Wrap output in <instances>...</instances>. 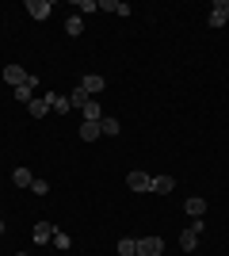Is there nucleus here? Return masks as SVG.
Listing matches in <instances>:
<instances>
[{
    "instance_id": "nucleus-1",
    "label": "nucleus",
    "mask_w": 229,
    "mask_h": 256,
    "mask_svg": "<svg viewBox=\"0 0 229 256\" xmlns=\"http://www.w3.org/2000/svg\"><path fill=\"white\" fill-rule=\"evenodd\" d=\"M203 230H207V222H203V218H191V226L180 234V248H184V252H191V248L199 245V234H203Z\"/></svg>"
},
{
    "instance_id": "nucleus-2",
    "label": "nucleus",
    "mask_w": 229,
    "mask_h": 256,
    "mask_svg": "<svg viewBox=\"0 0 229 256\" xmlns=\"http://www.w3.org/2000/svg\"><path fill=\"white\" fill-rule=\"evenodd\" d=\"M23 12H27L31 20H38V23H42L46 16L54 12V4H50V0H27V4H23Z\"/></svg>"
},
{
    "instance_id": "nucleus-3",
    "label": "nucleus",
    "mask_w": 229,
    "mask_h": 256,
    "mask_svg": "<svg viewBox=\"0 0 229 256\" xmlns=\"http://www.w3.org/2000/svg\"><path fill=\"white\" fill-rule=\"evenodd\" d=\"M126 188H130V192H153V176L149 172H130V176H126Z\"/></svg>"
},
{
    "instance_id": "nucleus-4",
    "label": "nucleus",
    "mask_w": 229,
    "mask_h": 256,
    "mask_svg": "<svg viewBox=\"0 0 229 256\" xmlns=\"http://www.w3.org/2000/svg\"><path fill=\"white\" fill-rule=\"evenodd\" d=\"M161 252H164L161 237H142V241H138V256H161Z\"/></svg>"
},
{
    "instance_id": "nucleus-5",
    "label": "nucleus",
    "mask_w": 229,
    "mask_h": 256,
    "mask_svg": "<svg viewBox=\"0 0 229 256\" xmlns=\"http://www.w3.org/2000/svg\"><path fill=\"white\" fill-rule=\"evenodd\" d=\"M4 80H8L11 88H19L31 80V73H23V65H4Z\"/></svg>"
},
{
    "instance_id": "nucleus-6",
    "label": "nucleus",
    "mask_w": 229,
    "mask_h": 256,
    "mask_svg": "<svg viewBox=\"0 0 229 256\" xmlns=\"http://www.w3.org/2000/svg\"><path fill=\"white\" fill-rule=\"evenodd\" d=\"M34 88H38V76H31L27 84H19V88H15V104H31V100H34Z\"/></svg>"
},
{
    "instance_id": "nucleus-7",
    "label": "nucleus",
    "mask_w": 229,
    "mask_h": 256,
    "mask_svg": "<svg viewBox=\"0 0 229 256\" xmlns=\"http://www.w3.org/2000/svg\"><path fill=\"white\" fill-rule=\"evenodd\" d=\"M184 210L191 214V218H203V214H207V199H203V195H191L184 203Z\"/></svg>"
},
{
    "instance_id": "nucleus-8",
    "label": "nucleus",
    "mask_w": 229,
    "mask_h": 256,
    "mask_svg": "<svg viewBox=\"0 0 229 256\" xmlns=\"http://www.w3.org/2000/svg\"><path fill=\"white\" fill-rule=\"evenodd\" d=\"M80 88H84L88 96H96V92H103V76H99V73H84V80H80Z\"/></svg>"
},
{
    "instance_id": "nucleus-9",
    "label": "nucleus",
    "mask_w": 229,
    "mask_h": 256,
    "mask_svg": "<svg viewBox=\"0 0 229 256\" xmlns=\"http://www.w3.org/2000/svg\"><path fill=\"white\" fill-rule=\"evenodd\" d=\"M99 12H115V16H130V4H126V0H103V4H99Z\"/></svg>"
},
{
    "instance_id": "nucleus-10",
    "label": "nucleus",
    "mask_w": 229,
    "mask_h": 256,
    "mask_svg": "<svg viewBox=\"0 0 229 256\" xmlns=\"http://www.w3.org/2000/svg\"><path fill=\"white\" fill-rule=\"evenodd\" d=\"M11 184H15V188H31V184H34L31 168H27V164H19V168L11 172Z\"/></svg>"
},
{
    "instance_id": "nucleus-11",
    "label": "nucleus",
    "mask_w": 229,
    "mask_h": 256,
    "mask_svg": "<svg viewBox=\"0 0 229 256\" xmlns=\"http://www.w3.org/2000/svg\"><path fill=\"white\" fill-rule=\"evenodd\" d=\"M46 104H50V111H57V115H65L69 107H73L69 96H54V92H46Z\"/></svg>"
},
{
    "instance_id": "nucleus-12",
    "label": "nucleus",
    "mask_w": 229,
    "mask_h": 256,
    "mask_svg": "<svg viewBox=\"0 0 229 256\" xmlns=\"http://www.w3.org/2000/svg\"><path fill=\"white\" fill-rule=\"evenodd\" d=\"M46 111H50V104H46V96H34L31 104H27V115H31V118H42Z\"/></svg>"
},
{
    "instance_id": "nucleus-13",
    "label": "nucleus",
    "mask_w": 229,
    "mask_h": 256,
    "mask_svg": "<svg viewBox=\"0 0 229 256\" xmlns=\"http://www.w3.org/2000/svg\"><path fill=\"white\" fill-rule=\"evenodd\" d=\"M46 241H54V226L38 222V226H34V245H46Z\"/></svg>"
},
{
    "instance_id": "nucleus-14",
    "label": "nucleus",
    "mask_w": 229,
    "mask_h": 256,
    "mask_svg": "<svg viewBox=\"0 0 229 256\" xmlns=\"http://www.w3.org/2000/svg\"><path fill=\"white\" fill-rule=\"evenodd\" d=\"M172 188H176L172 176H153V192H157V195H168Z\"/></svg>"
},
{
    "instance_id": "nucleus-15",
    "label": "nucleus",
    "mask_w": 229,
    "mask_h": 256,
    "mask_svg": "<svg viewBox=\"0 0 229 256\" xmlns=\"http://www.w3.org/2000/svg\"><path fill=\"white\" fill-rule=\"evenodd\" d=\"M80 138H84V142L103 138V134H99V122H88V118H84V122H80Z\"/></svg>"
},
{
    "instance_id": "nucleus-16",
    "label": "nucleus",
    "mask_w": 229,
    "mask_h": 256,
    "mask_svg": "<svg viewBox=\"0 0 229 256\" xmlns=\"http://www.w3.org/2000/svg\"><path fill=\"white\" fill-rule=\"evenodd\" d=\"M99 134H111V138H115V134H119V118L103 115V118H99Z\"/></svg>"
},
{
    "instance_id": "nucleus-17",
    "label": "nucleus",
    "mask_w": 229,
    "mask_h": 256,
    "mask_svg": "<svg viewBox=\"0 0 229 256\" xmlns=\"http://www.w3.org/2000/svg\"><path fill=\"white\" fill-rule=\"evenodd\" d=\"M80 31H84V20H80V16H69V20H65V34H73V38H76Z\"/></svg>"
},
{
    "instance_id": "nucleus-18",
    "label": "nucleus",
    "mask_w": 229,
    "mask_h": 256,
    "mask_svg": "<svg viewBox=\"0 0 229 256\" xmlns=\"http://www.w3.org/2000/svg\"><path fill=\"white\" fill-rule=\"evenodd\" d=\"M119 256H138V241H134V237H122L119 241Z\"/></svg>"
},
{
    "instance_id": "nucleus-19",
    "label": "nucleus",
    "mask_w": 229,
    "mask_h": 256,
    "mask_svg": "<svg viewBox=\"0 0 229 256\" xmlns=\"http://www.w3.org/2000/svg\"><path fill=\"white\" fill-rule=\"evenodd\" d=\"M88 100H92V96H88L84 88L76 84V88H73V96H69V104H73V107H84V104H88Z\"/></svg>"
},
{
    "instance_id": "nucleus-20",
    "label": "nucleus",
    "mask_w": 229,
    "mask_h": 256,
    "mask_svg": "<svg viewBox=\"0 0 229 256\" xmlns=\"http://www.w3.org/2000/svg\"><path fill=\"white\" fill-rule=\"evenodd\" d=\"M54 245H57V248H61V252H65V248H69V245H73V237H69V234H65V230H54Z\"/></svg>"
},
{
    "instance_id": "nucleus-21",
    "label": "nucleus",
    "mask_w": 229,
    "mask_h": 256,
    "mask_svg": "<svg viewBox=\"0 0 229 256\" xmlns=\"http://www.w3.org/2000/svg\"><path fill=\"white\" fill-rule=\"evenodd\" d=\"M207 23H210V27H214V31H218V27H226V16H222V12H214V8H210Z\"/></svg>"
},
{
    "instance_id": "nucleus-22",
    "label": "nucleus",
    "mask_w": 229,
    "mask_h": 256,
    "mask_svg": "<svg viewBox=\"0 0 229 256\" xmlns=\"http://www.w3.org/2000/svg\"><path fill=\"white\" fill-rule=\"evenodd\" d=\"M76 8H80V12H99V4H96V0H76Z\"/></svg>"
},
{
    "instance_id": "nucleus-23",
    "label": "nucleus",
    "mask_w": 229,
    "mask_h": 256,
    "mask_svg": "<svg viewBox=\"0 0 229 256\" xmlns=\"http://www.w3.org/2000/svg\"><path fill=\"white\" fill-rule=\"evenodd\" d=\"M31 192H34V195H46V192H50V184H46V180H34Z\"/></svg>"
},
{
    "instance_id": "nucleus-24",
    "label": "nucleus",
    "mask_w": 229,
    "mask_h": 256,
    "mask_svg": "<svg viewBox=\"0 0 229 256\" xmlns=\"http://www.w3.org/2000/svg\"><path fill=\"white\" fill-rule=\"evenodd\" d=\"M214 12H222V16L229 20V0H214Z\"/></svg>"
},
{
    "instance_id": "nucleus-25",
    "label": "nucleus",
    "mask_w": 229,
    "mask_h": 256,
    "mask_svg": "<svg viewBox=\"0 0 229 256\" xmlns=\"http://www.w3.org/2000/svg\"><path fill=\"white\" fill-rule=\"evenodd\" d=\"M0 237H4V222H0Z\"/></svg>"
},
{
    "instance_id": "nucleus-26",
    "label": "nucleus",
    "mask_w": 229,
    "mask_h": 256,
    "mask_svg": "<svg viewBox=\"0 0 229 256\" xmlns=\"http://www.w3.org/2000/svg\"><path fill=\"white\" fill-rule=\"evenodd\" d=\"M15 256H23V252H15Z\"/></svg>"
}]
</instances>
